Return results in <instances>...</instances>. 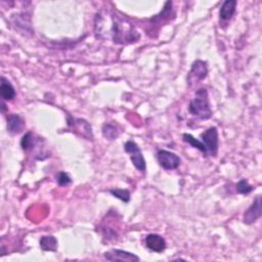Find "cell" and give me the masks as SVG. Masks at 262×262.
Instances as JSON below:
<instances>
[{
    "label": "cell",
    "mask_w": 262,
    "mask_h": 262,
    "mask_svg": "<svg viewBox=\"0 0 262 262\" xmlns=\"http://www.w3.org/2000/svg\"><path fill=\"white\" fill-rule=\"evenodd\" d=\"M208 75V68H207V62L203 60H196L194 62L192 69L188 73V81H199L204 80Z\"/></svg>",
    "instance_id": "cell-10"
},
{
    "label": "cell",
    "mask_w": 262,
    "mask_h": 262,
    "mask_svg": "<svg viewBox=\"0 0 262 262\" xmlns=\"http://www.w3.org/2000/svg\"><path fill=\"white\" fill-rule=\"evenodd\" d=\"M102 136L108 140H114L119 136V130L116 125L111 123H106L102 126Z\"/></svg>",
    "instance_id": "cell-15"
},
{
    "label": "cell",
    "mask_w": 262,
    "mask_h": 262,
    "mask_svg": "<svg viewBox=\"0 0 262 262\" xmlns=\"http://www.w3.org/2000/svg\"><path fill=\"white\" fill-rule=\"evenodd\" d=\"M0 94H2V98L4 100H12L16 98L14 87L6 77H2Z\"/></svg>",
    "instance_id": "cell-13"
},
{
    "label": "cell",
    "mask_w": 262,
    "mask_h": 262,
    "mask_svg": "<svg viewBox=\"0 0 262 262\" xmlns=\"http://www.w3.org/2000/svg\"><path fill=\"white\" fill-rule=\"evenodd\" d=\"M68 124L70 127H72V129L75 131L76 134H81L83 138L87 140H92L94 138L90 124L87 121H85L84 119H76V118H72L71 116H69Z\"/></svg>",
    "instance_id": "cell-6"
},
{
    "label": "cell",
    "mask_w": 262,
    "mask_h": 262,
    "mask_svg": "<svg viewBox=\"0 0 262 262\" xmlns=\"http://www.w3.org/2000/svg\"><path fill=\"white\" fill-rule=\"evenodd\" d=\"M236 4L238 2H236V0H226V2H224L220 10V20L222 22L230 20L236 14Z\"/></svg>",
    "instance_id": "cell-12"
},
{
    "label": "cell",
    "mask_w": 262,
    "mask_h": 262,
    "mask_svg": "<svg viewBox=\"0 0 262 262\" xmlns=\"http://www.w3.org/2000/svg\"><path fill=\"white\" fill-rule=\"evenodd\" d=\"M182 138H184V142H186V144H190L194 148H198L199 150H201L203 152L204 156H207L206 148H205V146L203 144V142L200 140H196V138H194L192 134H184Z\"/></svg>",
    "instance_id": "cell-16"
},
{
    "label": "cell",
    "mask_w": 262,
    "mask_h": 262,
    "mask_svg": "<svg viewBox=\"0 0 262 262\" xmlns=\"http://www.w3.org/2000/svg\"><path fill=\"white\" fill-rule=\"evenodd\" d=\"M8 131L12 134H18L25 128V121L18 114L8 116Z\"/></svg>",
    "instance_id": "cell-11"
},
{
    "label": "cell",
    "mask_w": 262,
    "mask_h": 262,
    "mask_svg": "<svg viewBox=\"0 0 262 262\" xmlns=\"http://www.w3.org/2000/svg\"><path fill=\"white\" fill-rule=\"evenodd\" d=\"M34 144H35V140H34V134L32 132H27L20 140V146L25 150L33 148Z\"/></svg>",
    "instance_id": "cell-19"
},
{
    "label": "cell",
    "mask_w": 262,
    "mask_h": 262,
    "mask_svg": "<svg viewBox=\"0 0 262 262\" xmlns=\"http://www.w3.org/2000/svg\"><path fill=\"white\" fill-rule=\"evenodd\" d=\"M262 215V203H261V196H258L257 198L253 201L252 205L245 211L243 222L246 224H252L256 222Z\"/></svg>",
    "instance_id": "cell-7"
},
{
    "label": "cell",
    "mask_w": 262,
    "mask_h": 262,
    "mask_svg": "<svg viewBox=\"0 0 262 262\" xmlns=\"http://www.w3.org/2000/svg\"><path fill=\"white\" fill-rule=\"evenodd\" d=\"M254 188L247 182V180H241L236 184V192L242 194H250Z\"/></svg>",
    "instance_id": "cell-18"
},
{
    "label": "cell",
    "mask_w": 262,
    "mask_h": 262,
    "mask_svg": "<svg viewBox=\"0 0 262 262\" xmlns=\"http://www.w3.org/2000/svg\"><path fill=\"white\" fill-rule=\"evenodd\" d=\"M144 244L148 249L152 252L162 253L166 249L165 238L157 234H150L144 238Z\"/></svg>",
    "instance_id": "cell-9"
},
{
    "label": "cell",
    "mask_w": 262,
    "mask_h": 262,
    "mask_svg": "<svg viewBox=\"0 0 262 262\" xmlns=\"http://www.w3.org/2000/svg\"><path fill=\"white\" fill-rule=\"evenodd\" d=\"M111 35L116 44H128L136 42L140 36L134 26L119 14H113Z\"/></svg>",
    "instance_id": "cell-1"
},
{
    "label": "cell",
    "mask_w": 262,
    "mask_h": 262,
    "mask_svg": "<svg viewBox=\"0 0 262 262\" xmlns=\"http://www.w3.org/2000/svg\"><path fill=\"white\" fill-rule=\"evenodd\" d=\"M124 148H125V152H128V154L130 155V160L131 162H132L134 166L138 171H146V160L144 158L142 150L140 148L138 144L132 140H128L127 142H125Z\"/></svg>",
    "instance_id": "cell-4"
},
{
    "label": "cell",
    "mask_w": 262,
    "mask_h": 262,
    "mask_svg": "<svg viewBox=\"0 0 262 262\" xmlns=\"http://www.w3.org/2000/svg\"><path fill=\"white\" fill-rule=\"evenodd\" d=\"M56 182L62 186H69L70 184H72V180L69 176V174L67 172H64V171L58 172V174L56 176Z\"/></svg>",
    "instance_id": "cell-20"
},
{
    "label": "cell",
    "mask_w": 262,
    "mask_h": 262,
    "mask_svg": "<svg viewBox=\"0 0 262 262\" xmlns=\"http://www.w3.org/2000/svg\"><path fill=\"white\" fill-rule=\"evenodd\" d=\"M110 194H112L115 198L128 203L130 200V192L127 190H122V188H113L110 190Z\"/></svg>",
    "instance_id": "cell-17"
},
{
    "label": "cell",
    "mask_w": 262,
    "mask_h": 262,
    "mask_svg": "<svg viewBox=\"0 0 262 262\" xmlns=\"http://www.w3.org/2000/svg\"><path fill=\"white\" fill-rule=\"evenodd\" d=\"M104 256L108 261H127V262H136L140 261V257L136 254L127 252L124 250L114 249L111 251H106L104 253Z\"/></svg>",
    "instance_id": "cell-8"
},
{
    "label": "cell",
    "mask_w": 262,
    "mask_h": 262,
    "mask_svg": "<svg viewBox=\"0 0 262 262\" xmlns=\"http://www.w3.org/2000/svg\"><path fill=\"white\" fill-rule=\"evenodd\" d=\"M157 160L162 168L165 170H174L180 166V158L172 152L166 150H160L157 152Z\"/></svg>",
    "instance_id": "cell-5"
},
{
    "label": "cell",
    "mask_w": 262,
    "mask_h": 262,
    "mask_svg": "<svg viewBox=\"0 0 262 262\" xmlns=\"http://www.w3.org/2000/svg\"><path fill=\"white\" fill-rule=\"evenodd\" d=\"M201 142L206 148L207 155L215 157L220 148V138H218V130L216 127H210L201 134Z\"/></svg>",
    "instance_id": "cell-3"
},
{
    "label": "cell",
    "mask_w": 262,
    "mask_h": 262,
    "mask_svg": "<svg viewBox=\"0 0 262 262\" xmlns=\"http://www.w3.org/2000/svg\"><path fill=\"white\" fill-rule=\"evenodd\" d=\"M188 112L201 120H208L212 117L209 96L206 88H200L196 92L194 98L188 104Z\"/></svg>",
    "instance_id": "cell-2"
},
{
    "label": "cell",
    "mask_w": 262,
    "mask_h": 262,
    "mask_svg": "<svg viewBox=\"0 0 262 262\" xmlns=\"http://www.w3.org/2000/svg\"><path fill=\"white\" fill-rule=\"evenodd\" d=\"M40 248L43 251L56 252L58 249V240L54 236H43L40 238Z\"/></svg>",
    "instance_id": "cell-14"
}]
</instances>
